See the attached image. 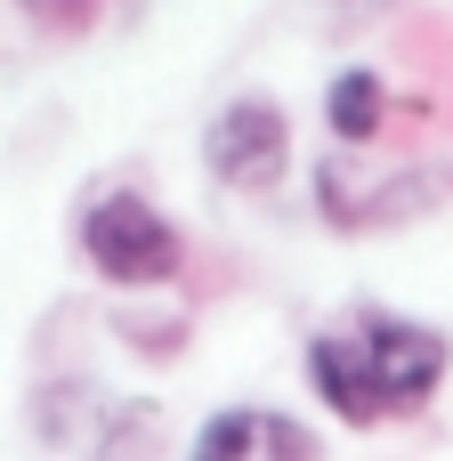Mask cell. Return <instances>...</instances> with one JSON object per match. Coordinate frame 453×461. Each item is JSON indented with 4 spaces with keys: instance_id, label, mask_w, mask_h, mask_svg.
Listing matches in <instances>:
<instances>
[{
    "instance_id": "5b68a950",
    "label": "cell",
    "mask_w": 453,
    "mask_h": 461,
    "mask_svg": "<svg viewBox=\"0 0 453 461\" xmlns=\"http://www.w3.org/2000/svg\"><path fill=\"white\" fill-rule=\"evenodd\" d=\"M381 113H389V81H381V73H365V65H357V73H340V81H332V97H324V122H332V138H340V146H365V138L381 130Z\"/></svg>"
},
{
    "instance_id": "8992f818",
    "label": "cell",
    "mask_w": 453,
    "mask_h": 461,
    "mask_svg": "<svg viewBox=\"0 0 453 461\" xmlns=\"http://www.w3.org/2000/svg\"><path fill=\"white\" fill-rule=\"evenodd\" d=\"M332 16H381V8H397V0H324Z\"/></svg>"
},
{
    "instance_id": "6da1fadb",
    "label": "cell",
    "mask_w": 453,
    "mask_h": 461,
    "mask_svg": "<svg viewBox=\"0 0 453 461\" xmlns=\"http://www.w3.org/2000/svg\"><path fill=\"white\" fill-rule=\"evenodd\" d=\"M446 365H453L446 332L405 324V316H373V324H357V332L308 340V381H316V397H324L349 429L421 413V405L438 397Z\"/></svg>"
},
{
    "instance_id": "7a4b0ae2",
    "label": "cell",
    "mask_w": 453,
    "mask_h": 461,
    "mask_svg": "<svg viewBox=\"0 0 453 461\" xmlns=\"http://www.w3.org/2000/svg\"><path fill=\"white\" fill-rule=\"evenodd\" d=\"M81 259H89L105 284L146 292V284H170V276L186 267V243H178V227H170L146 194L113 186V194H97V203L81 211Z\"/></svg>"
},
{
    "instance_id": "3957f363",
    "label": "cell",
    "mask_w": 453,
    "mask_h": 461,
    "mask_svg": "<svg viewBox=\"0 0 453 461\" xmlns=\"http://www.w3.org/2000/svg\"><path fill=\"white\" fill-rule=\"evenodd\" d=\"M203 162H211L219 186L267 194V186L284 178V162H292V122H284V105H276V97H235V105H219V122L203 130Z\"/></svg>"
},
{
    "instance_id": "277c9868",
    "label": "cell",
    "mask_w": 453,
    "mask_h": 461,
    "mask_svg": "<svg viewBox=\"0 0 453 461\" xmlns=\"http://www.w3.org/2000/svg\"><path fill=\"white\" fill-rule=\"evenodd\" d=\"M186 461H316V438L276 405H227L195 429Z\"/></svg>"
}]
</instances>
